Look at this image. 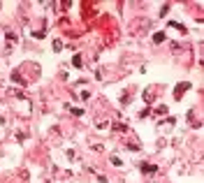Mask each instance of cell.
Instances as JSON below:
<instances>
[{"mask_svg": "<svg viewBox=\"0 0 204 183\" xmlns=\"http://www.w3.org/2000/svg\"><path fill=\"white\" fill-rule=\"evenodd\" d=\"M153 39H155V42H163V39H165V35H163V33H155V37H153Z\"/></svg>", "mask_w": 204, "mask_h": 183, "instance_id": "obj_2", "label": "cell"}, {"mask_svg": "<svg viewBox=\"0 0 204 183\" xmlns=\"http://www.w3.org/2000/svg\"><path fill=\"white\" fill-rule=\"evenodd\" d=\"M185 88H190V86H188V84H179V86H176V93H174V95H176V97H181Z\"/></svg>", "mask_w": 204, "mask_h": 183, "instance_id": "obj_1", "label": "cell"}]
</instances>
